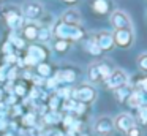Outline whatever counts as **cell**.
<instances>
[{
  "mask_svg": "<svg viewBox=\"0 0 147 136\" xmlns=\"http://www.w3.org/2000/svg\"><path fill=\"white\" fill-rule=\"evenodd\" d=\"M51 35H52V32L49 30L48 27H40V30H38V38H36V40H40V41H48L49 38H51Z\"/></svg>",
  "mask_w": 147,
  "mask_h": 136,
  "instance_id": "20",
  "label": "cell"
},
{
  "mask_svg": "<svg viewBox=\"0 0 147 136\" xmlns=\"http://www.w3.org/2000/svg\"><path fill=\"white\" fill-rule=\"evenodd\" d=\"M138 122L141 125H147V106L146 104L138 108Z\"/></svg>",
  "mask_w": 147,
  "mask_h": 136,
  "instance_id": "19",
  "label": "cell"
},
{
  "mask_svg": "<svg viewBox=\"0 0 147 136\" xmlns=\"http://www.w3.org/2000/svg\"><path fill=\"white\" fill-rule=\"evenodd\" d=\"M138 66H139V70H142V71L147 73V52L141 54V55L138 57Z\"/></svg>",
  "mask_w": 147,
  "mask_h": 136,
  "instance_id": "21",
  "label": "cell"
},
{
  "mask_svg": "<svg viewBox=\"0 0 147 136\" xmlns=\"http://www.w3.org/2000/svg\"><path fill=\"white\" fill-rule=\"evenodd\" d=\"M38 30H40V27L35 24V22H29V24H26L24 28H22L24 37H26L27 40H30V41H35L36 38H38Z\"/></svg>",
  "mask_w": 147,
  "mask_h": 136,
  "instance_id": "13",
  "label": "cell"
},
{
  "mask_svg": "<svg viewBox=\"0 0 147 136\" xmlns=\"http://www.w3.org/2000/svg\"><path fill=\"white\" fill-rule=\"evenodd\" d=\"M112 120H114V130H119L120 133H125V135H127L128 130L136 125V119L128 112L119 114V116H115Z\"/></svg>",
  "mask_w": 147,
  "mask_h": 136,
  "instance_id": "8",
  "label": "cell"
},
{
  "mask_svg": "<svg viewBox=\"0 0 147 136\" xmlns=\"http://www.w3.org/2000/svg\"><path fill=\"white\" fill-rule=\"evenodd\" d=\"M74 78H76V74H74V71H71V70H65V71H60L57 74V79H60V81H63V82H73Z\"/></svg>",
  "mask_w": 147,
  "mask_h": 136,
  "instance_id": "18",
  "label": "cell"
},
{
  "mask_svg": "<svg viewBox=\"0 0 147 136\" xmlns=\"http://www.w3.org/2000/svg\"><path fill=\"white\" fill-rule=\"evenodd\" d=\"M52 33L59 38V40H65V41H78L82 38L84 32L81 30L79 27H74V25H67L63 22H59L54 27Z\"/></svg>",
  "mask_w": 147,
  "mask_h": 136,
  "instance_id": "1",
  "label": "cell"
},
{
  "mask_svg": "<svg viewBox=\"0 0 147 136\" xmlns=\"http://www.w3.org/2000/svg\"><path fill=\"white\" fill-rule=\"evenodd\" d=\"M127 136H141V128L134 125L133 128H130V130L127 131Z\"/></svg>",
  "mask_w": 147,
  "mask_h": 136,
  "instance_id": "25",
  "label": "cell"
},
{
  "mask_svg": "<svg viewBox=\"0 0 147 136\" xmlns=\"http://www.w3.org/2000/svg\"><path fill=\"white\" fill-rule=\"evenodd\" d=\"M109 21H111V25L115 28V30H119V28H131L130 16H128L125 11H122V9H115V11H112Z\"/></svg>",
  "mask_w": 147,
  "mask_h": 136,
  "instance_id": "10",
  "label": "cell"
},
{
  "mask_svg": "<svg viewBox=\"0 0 147 136\" xmlns=\"http://www.w3.org/2000/svg\"><path fill=\"white\" fill-rule=\"evenodd\" d=\"M114 131V120L109 116H100L93 122V133L98 136H109Z\"/></svg>",
  "mask_w": 147,
  "mask_h": 136,
  "instance_id": "6",
  "label": "cell"
},
{
  "mask_svg": "<svg viewBox=\"0 0 147 136\" xmlns=\"http://www.w3.org/2000/svg\"><path fill=\"white\" fill-rule=\"evenodd\" d=\"M136 90H141V92H144V93H147V76L138 81V84H136Z\"/></svg>",
  "mask_w": 147,
  "mask_h": 136,
  "instance_id": "24",
  "label": "cell"
},
{
  "mask_svg": "<svg viewBox=\"0 0 147 136\" xmlns=\"http://www.w3.org/2000/svg\"><path fill=\"white\" fill-rule=\"evenodd\" d=\"M106 87L111 89V90H115V89L122 87V85L128 84V76L127 73L123 71V70H112L111 74H109V78L105 81Z\"/></svg>",
  "mask_w": 147,
  "mask_h": 136,
  "instance_id": "7",
  "label": "cell"
},
{
  "mask_svg": "<svg viewBox=\"0 0 147 136\" xmlns=\"http://www.w3.org/2000/svg\"><path fill=\"white\" fill-rule=\"evenodd\" d=\"M109 0H93L92 2V8L95 13L98 14H106L109 11Z\"/></svg>",
  "mask_w": 147,
  "mask_h": 136,
  "instance_id": "16",
  "label": "cell"
},
{
  "mask_svg": "<svg viewBox=\"0 0 147 136\" xmlns=\"http://www.w3.org/2000/svg\"><path fill=\"white\" fill-rule=\"evenodd\" d=\"M38 73L43 76V78H46V76L51 74V66L46 65V63H38Z\"/></svg>",
  "mask_w": 147,
  "mask_h": 136,
  "instance_id": "23",
  "label": "cell"
},
{
  "mask_svg": "<svg viewBox=\"0 0 147 136\" xmlns=\"http://www.w3.org/2000/svg\"><path fill=\"white\" fill-rule=\"evenodd\" d=\"M2 13H3V18H5V21H7L8 27H11V28L22 27L24 18H22L21 9L14 8V6H5V8H2Z\"/></svg>",
  "mask_w": 147,
  "mask_h": 136,
  "instance_id": "4",
  "label": "cell"
},
{
  "mask_svg": "<svg viewBox=\"0 0 147 136\" xmlns=\"http://www.w3.org/2000/svg\"><path fill=\"white\" fill-rule=\"evenodd\" d=\"M21 13H22V18L29 19L30 22H35V21H38V19L45 14V8H43V5L40 2L30 0V2H26L22 5Z\"/></svg>",
  "mask_w": 147,
  "mask_h": 136,
  "instance_id": "3",
  "label": "cell"
},
{
  "mask_svg": "<svg viewBox=\"0 0 147 136\" xmlns=\"http://www.w3.org/2000/svg\"><path fill=\"white\" fill-rule=\"evenodd\" d=\"M86 49L89 51L90 54H93V55H100V54H101V49H100L98 44L95 43V38H93V37L86 43Z\"/></svg>",
  "mask_w": 147,
  "mask_h": 136,
  "instance_id": "17",
  "label": "cell"
},
{
  "mask_svg": "<svg viewBox=\"0 0 147 136\" xmlns=\"http://www.w3.org/2000/svg\"><path fill=\"white\" fill-rule=\"evenodd\" d=\"M131 87L128 84H125V85H122V87H119V89H115L114 90V93H115V98H117V101H120V103H125V101L128 100V97L131 95Z\"/></svg>",
  "mask_w": 147,
  "mask_h": 136,
  "instance_id": "15",
  "label": "cell"
},
{
  "mask_svg": "<svg viewBox=\"0 0 147 136\" xmlns=\"http://www.w3.org/2000/svg\"><path fill=\"white\" fill-rule=\"evenodd\" d=\"M68 46H70V44H68V41H65V40H57L55 41V51H59V52H65V51L68 49Z\"/></svg>",
  "mask_w": 147,
  "mask_h": 136,
  "instance_id": "22",
  "label": "cell"
},
{
  "mask_svg": "<svg viewBox=\"0 0 147 136\" xmlns=\"http://www.w3.org/2000/svg\"><path fill=\"white\" fill-rule=\"evenodd\" d=\"M60 21L63 22V24H67V25H74V27H79L82 18H81V13L78 11L76 8H68L67 11L62 14Z\"/></svg>",
  "mask_w": 147,
  "mask_h": 136,
  "instance_id": "12",
  "label": "cell"
},
{
  "mask_svg": "<svg viewBox=\"0 0 147 136\" xmlns=\"http://www.w3.org/2000/svg\"><path fill=\"white\" fill-rule=\"evenodd\" d=\"M48 57V52L43 46H38V44H32L29 47V52H27L26 57V63L27 65H38V63H43V60Z\"/></svg>",
  "mask_w": 147,
  "mask_h": 136,
  "instance_id": "9",
  "label": "cell"
},
{
  "mask_svg": "<svg viewBox=\"0 0 147 136\" xmlns=\"http://www.w3.org/2000/svg\"><path fill=\"white\" fill-rule=\"evenodd\" d=\"M87 78H89L90 82L96 84V82H103V78H101V73H100V68H98V63H92L87 70Z\"/></svg>",
  "mask_w": 147,
  "mask_h": 136,
  "instance_id": "14",
  "label": "cell"
},
{
  "mask_svg": "<svg viewBox=\"0 0 147 136\" xmlns=\"http://www.w3.org/2000/svg\"><path fill=\"white\" fill-rule=\"evenodd\" d=\"M11 43H13L14 44V46H16L18 47V49H21V47H24V41L22 40H21V38H11Z\"/></svg>",
  "mask_w": 147,
  "mask_h": 136,
  "instance_id": "26",
  "label": "cell"
},
{
  "mask_svg": "<svg viewBox=\"0 0 147 136\" xmlns=\"http://www.w3.org/2000/svg\"><path fill=\"white\" fill-rule=\"evenodd\" d=\"M71 98L78 103H82V104H89L92 101H95L96 98V90L93 85L90 84H81L79 87L73 89L71 90Z\"/></svg>",
  "mask_w": 147,
  "mask_h": 136,
  "instance_id": "2",
  "label": "cell"
},
{
  "mask_svg": "<svg viewBox=\"0 0 147 136\" xmlns=\"http://www.w3.org/2000/svg\"><path fill=\"white\" fill-rule=\"evenodd\" d=\"M63 3H67V5H74V3H78V0H62Z\"/></svg>",
  "mask_w": 147,
  "mask_h": 136,
  "instance_id": "27",
  "label": "cell"
},
{
  "mask_svg": "<svg viewBox=\"0 0 147 136\" xmlns=\"http://www.w3.org/2000/svg\"><path fill=\"white\" fill-rule=\"evenodd\" d=\"M95 43L98 44V47L103 51H111L112 47H114V40H112V33H109V32H100V33H96L95 37Z\"/></svg>",
  "mask_w": 147,
  "mask_h": 136,
  "instance_id": "11",
  "label": "cell"
},
{
  "mask_svg": "<svg viewBox=\"0 0 147 136\" xmlns=\"http://www.w3.org/2000/svg\"><path fill=\"white\" fill-rule=\"evenodd\" d=\"M112 40H114V44L119 47H130L134 41V35H133V28H119V30H114L112 33Z\"/></svg>",
  "mask_w": 147,
  "mask_h": 136,
  "instance_id": "5",
  "label": "cell"
},
{
  "mask_svg": "<svg viewBox=\"0 0 147 136\" xmlns=\"http://www.w3.org/2000/svg\"><path fill=\"white\" fill-rule=\"evenodd\" d=\"M2 95H3V92H2V89H0V98H2Z\"/></svg>",
  "mask_w": 147,
  "mask_h": 136,
  "instance_id": "28",
  "label": "cell"
}]
</instances>
